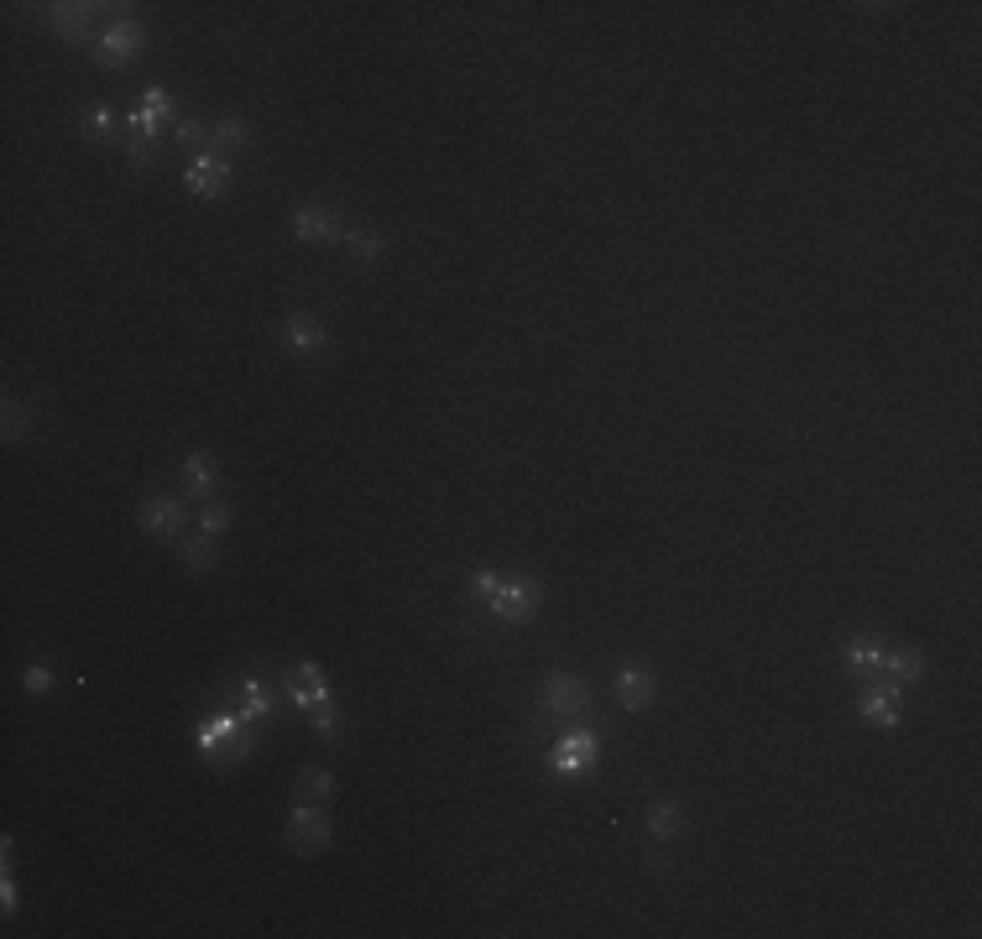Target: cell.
<instances>
[{
    "mask_svg": "<svg viewBox=\"0 0 982 939\" xmlns=\"http://www.w3.org/2000/svg\"><path fill=\"white\" fill-rule=\"evenodd\" d=\"M471 595H476V606L502 616L507 627L533 621L539 606H544V590L533 585V580H523V574H486V569H481L476 580H471Z\"/></svg>",
    "mask_w": 982,
    "mask_h": 939,
    "instance_id": "1",
    "label": "cell"
},
{
    "mask_svg": "<svg viewBox=\"0 0 982 939\" xmlns=\"http://www.w3.org/2000/svg\"><path fill=\"white\" fill-rule=\"evenodd\" d=\"M283 684H288V694L298 700V710L309 715V726L319 730V736H340L335 694H330V684H324V674H319L313 663H293L288 674H283Z\"/></svg>",
    "mask_w": 982,
    "mask_h": 939,
    "instance_id": "2",
    "label": "cell"
},
{
    "mask_svg": "<svg viewBox=\"0 0 982 939\" xmlns=\"http://www.w3.org/2000/svg\"><path fill=\"white\" fill-rule=\"evenodd\" d=\"M142 47H146L142 22L120 16L116 26H105V37L95 43V63H99V69H131V63L142 58Z\"/></svg>",
    "mask_w": 982,
    "mask_h": 939,
    "instance_id": "3",
    "label": "cell"
},
{
    "mask_svg": "<svg viewBox=\"0 0 982 939\" xmlns=\"http://www.w3.org/2000/svg\"><path fill=\"white\" fill-rule=\"evenodd\" d=\"M544 710L559 715V721H580V715L591 710V689H585V679L559 674V668H554L549 679H544Z\"/></svg>",
    "mask_w": 982,
    "mask_h": 939,
    "instance_id": "4",
    "label": "cell"
},
{
    "mask_svg": "<svg viewBox=\"0 0 982 939\" xmlns=\"http://www.w3.org/2000/svg\"><path fill=\"white\" fill-rule=\"evenodd\" d=\"M220 741H236L240 757H251V736H246V715L240 710H220V715H210L204 726L193 730V747L199 751H220Z\"/></svg>",
    "mask_w": 982,
    "mask_h": 939,
    "instance_id": "5",
    "label": "cell"
},
{
    "mask_svg": "<svg viewBox=\"0 0 982 939\" xmlns=\"http://www.w3.org/2000/svg\"><path fill=\"white\" fill-rule=\"evenodd\" d=\"M288 845H293V851H304V856L324 851V845H330V820H324V809H313V804H293Z\"/></svg>",
    "mask_w": 982,
    "mask_h": 939,
    "instance_id": "6",
    "label": "cell"
},
{
    "mask_svg": "<svg viewBox=\"0 0 982 939\" xmlns=\"http://www.w3.org/2000/svg\"><path fill=\"white\" fill-rule=\"evenodd\" d=\"M549 768L559 777H585L591 768H596V736H591V730H570V736L554 747Z\"/></svg>",
    "mask_w": 982,
    "mask_h": 939,
    "instance_id": "7",
    "label": "cell"
},
{
    "mask_svg": "<svg viewBox=\"0 0 982 939\" xmlns=\"http://www.w3.org/2000/svg\"><path fill=\"white\" fill-rule=\"evenodd\" d=\"M184 183H189V193H199V199H220V193L230 188V163L215 157V152H199L189 163V173H184Z\"/></svg>",
    "mask_w": 982,
    "mask_h": 939,
    "instance_id": "8",
    "label": "cell"
},
{
    "mask_svg": "<svg viewBox=\"0 0 982 939\" xmlns=\"http://www.w3.org/2000/svg\"><path fill=\"white\" fill-rule=\"evenodd\" d=\"M142 527L146 533H163V538H178L189 527V507L173 501V496H146L142 501Z\"/></svg>",
    "mask_w": 982,
    "mask_h": 939,
    "instance_id": "9",
    "label": "cell"
},
{
    "mask_svg": "<svg viewBox=\"0 0 982 939\" xmlns=\"http://www.w3.org/2000/svg\"><path fill=\"white\" fill-rule=\"evenodd\" d=\"M293 235L319 246V240H340L345 225H340V214L324 210V204H298V210H293Z\"/></svg>",
    "mask_w": 982,
    "mask_h": 939,
    "instance_id": "10",
    "label": "cell"
},
{
    "mask_svg": "<svg viewBox=\"0 0 982 939\" xmlns=\"http://www.w3.org/2000/svg\"><path fill=\"white\" fill-rule=\"evenodd\" d=\"M173 116H178V105H173V94L152 84V90L142 94V110L131 116V136H163V126H168Z\"/></svg>",
    "mask_w": 982,
    "mask_h": 939,
    "instance_id": "11",
    "label": "cell"
},
{
    "mask_svg": "<svg viewBox=\"0 0 982 939\" xmlns=\"http://www.w3.org/2000/svg\"><path fill=\"white\" fill-rule=\"evenodd\" d=\"M653 694H659V679H653L648 663H623V668H617V700H623L627 710H648Z\"/></svg>",
    "mask_w": 982,
    "mask_h": 939,
    "instance_id": "12",
    "label": "cell"
},
{
    "mask_svg": "<svg viewBox=\"0 0 982 939\" xmlns=\"http://www.w3.org/2000/svg\"><path fill=\"white\" fill-rule=\"evenodd\" d=\"M857 710H863V721H873L878 730H894L899 726V689L867 679V689L857 694Z\"/></svg>",
    "mask_w": 982,
    "mask_h": 939,
    "instance_id": "13",
    "label": "cell"
},
{
    "mask_svg": "<svg viewBox=\"0 0 982 939\" xmlns=\"http://www.w3.org/2000/svg\"><path fill=\"white\" fill-rule=\"evenodd\" d=\"M873 679H884L894 684V689H910V684L925 679V657L914 653V647H888L884 663H878V674Z\"/></svg>",
    "mask_w": 982,
    "mask_h": 939,
    "instance_id": "14",
    "label": "cell"
},
{
    "mask_svg": "<svg viewBox=\"0 0 982 939\" xmlns=\"http://www.w3.org/2000/svg\"><path fill=\"white\" fill-rule=\"evenodd\" d=\"M215 486H220V470H215V454H189L184 460V491L189 501H215Z\"/></svg>",
    "mask_w": 982,
    "mask_h": 939,
    "instance_id": "15",
    "label": "cell"
},
{
    "mask_svg": "<svg viewBox=\"0 0 982 939\" xmlns=\"http://www.w3.org/2000/svg\"><path fill=\"white\" fill-rule=\"evenodd\" d=\"M283 345H288V355H319L330 345V329L319 324V319H309V313H293Z\"/></svg>",
    "mask_w": 982,
    "mask_h": 939,
    "instance_id": "16",
    "label": "cell"
},
{
    "mask_svg": "<svg viewBox=\"0 0 982 939\" xmlns=\"http://www.w3.org/2000/svg\"><path fill=\"white\" fill-rule=\"evenodd\" d=\"M884 637H873V632H863V637H852L847 642V674L852 679H873L878 674V663H884Z\"/></svg>",
    "mask_w": 982,
    "mask_h": 939,
    "instance_id": "17",
    "label": "cell"
},
{
    "mask_svg": "<svg viewBox=\"0 0 982 939\" xmlns=\"http://www.w3.org/2000/svg\"><path fill=\"white\" fill-rule=\"evenodd\" d=\"M90 11H99V5H43V22H48L63 43H84V32H90Z\"/></svg>",
    "mask_w": 982,
    "mask_h": 939,
    "instance_id": "18",
    "label": "cell"
},
{
    "mask_svg": "<svg viewBox=\"0 0 982 939\" xmlns=\"http://www.w3.org/2000/svg\"><path fill=\"white\" fill-rule=\"evenodd\" d=\"M679 830H685L679 798H653V804H648V835H653V845H670Z\"/></svg>",
    "mask_w": 982,
    "mask_h": 939,
    "instance_id": "19",
    "label": "cell"
},
{
    "mask_svg": "<svg viewBox=\"0 0 982 939\" xmlns=\"http://www.w3.org/2000/svg\"><path fill=\"white\" fill-rule=\"evenodd\" d=\"M246 141H251V126H246V120H236V116H225V120H215V126H210V146H204V152L225 157V152H236V146H246Z\"/></svg>",
    "mask_w": 982,
    "mask_h": 939,
    "instance_id": "20",
    "label": "cell"
},
{
    "mask_svg": "<svg viewBox=\"0 0 982 939\" xmlns=\"http://www.w3.org/2000/svg\"><path fill=\"white\" fill-rule=\"evenodd\" d=\"M340 246L351 251V261H356V266H371V261L382 257V235H377V230H360V225L340 235Z\"/></svg>",
    "mask_w": 982,
    "mask_h": 939,
    "instance_id": "21",
    "label": "cell"
},
{
    "mask_svg": "<svg viewBox=\"0 0 982 939\" xmlns=\"http://www.w3.org/2000/svg\"><path fill=\"white\" fill-rule=\"evenodd\" d=\"M330 794H335V777L324 773V768H309V773L298 777V788H293V804H324Z\"/></svg>",
    "mask_w": 982,
    "mask_h": 939,
    "instance_id": "22",
    "label": "cell"
},
{
    "mask_svg": "<svg viewBox=\"0 0 982 939\" xmlns=\"http://www.w3.org/2000/svg\"><path fill=\"white\" fill-rule=\"evenodd\" d=\"M240 715L246 721H267L272 715V694L262 689V679H240Z\"/></svg>",
    "mask_w": 982,
    "mask_h": 939,
    "instance_id": "23",
    "label": "cell"
},
{
    "mask_svg": "<svg viewBox=\"0 0 982 939\" xmlns=\"http://www.w3.org/2000/svg\"><path fill=\"white\" fill-rule=\"evenodd\" d=\"M230 527V501H199V533L220 538Z\"/></svg>",
    "mask_w": 982,
    "mask_h": 939,
    "instance_id": "24",
    "label": "cell"
},
{
    "mask_svg": "<svg viewBox=\"0 0 982 939\" xmlns=\"http://www.w3.org/2000/svg\"><path fill=\"white\" fill-rule=\"evenodd\" d=\"M110 131H116V110H110V105H90V110H84V136L110 141Z\"/></svg>",
    "mask_w": 982,
    "mask_h": 939,
    "instance_id": "25",
    "label": "cell"
},
{
    "mask_svg": "<svg viewBox=\"0 0 982 939\" xmlns=\"http://www.w3.org/2000/svg\"><path fill=\"white\" fill-rule=\"evenodd\" d=\"M184 563H189L193 574H204V569L215 563V538H210V533H199V538H189V543H184Z\"/></svg>",
    "mask_w": 982,
    "mask_h": 939,
    "instance_id": "26",
    "label": "cell"
},
{
    "mask_svg": "<svg viewBox=\"0 0 982 939\" xmlns=\"http://www.w3.org/2000/svg\"><path fill=\"white\" fill-rule=\"evenodd\" d=\"M126 163L137 167V173L157 163V136H131V141H126Z\"/></svg>",
    "mask_w": 982,
    "mask_h": 939,
    "instance_id": "27",
    "label": "cell"
},
{
    "mask_svg": "<svg viewBox=\"0 0 982 939\" xmlns=\"http://www.w3.org/2000/svg\"><path fill=\"white\" fill-rule=\"evenodd\" d=\"M173 136L184 141L189 152H204V146H210V126H199V120H173Z\"/></svg>",
    "mask_w": 982,
    "mask_h": 939,
    "instance_id": "28",
    "label": "cell"
},
{
    "mask_svg": "<svg viewBox=\"0 0 982 939\" xmlns=\"http://www.w3.org/2000/svg\"><path fill=\"white\" fill-rule=\"evenodd\" d=\"M22 689H26V694H48V689H52V668L32 663V668L22 674Z\"/></svg>",
    "mask_w": 982,
    "mask_h": 939,
    "instance_id": "29",
    "label": "cell"
},
{
    "mask_svg": "<svg viewBox=\"0 0 982 939\" xmlns=\"http://www.w3.org/2000/svg\"><path fill=\"white\" fill-rule=\"evenodd\" d=\"M26 428H32V418L22 413V402H5V439H22Z\"/></svg>",
    "mask_w": 982,
    "mask_h": 939,
    "instance_id": "30",
    "label": "cell"
}]
</instances>
